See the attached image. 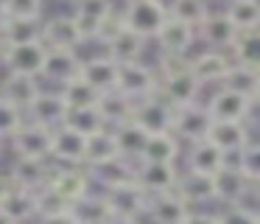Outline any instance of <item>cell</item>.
I'll return each mask as SVG.
<instances>
[{
	"mask_svg": "<svg viewBox=\"0 0 260 224\" xmlns=\"http://www.w3.org/2000/svg\"><path fill=\"white\" fill-rule=\"evenodd\" d=\"M45 53H48V48L42 45V39L25 42V45H6L3 67H6L9 73H17V76L40 78L42 65H45Z\"/></svg>",
	"mask_w": 260,
	"mask_h": 224,
	"instance_id": "cell-4",
	"label": "cell"
},
{
	"mask_svg": "<svg viewBox=\"0 0 260 224\" xmlns=\"http://www.w3.org/2000/svg\"><path fill=\"white\" fill-rule=\"evenodd\" d=\"M254 185H249L246 179L241 177L232 168H221L218 174H213V202H221V205H243L249 193H252Z\"/></svg>",
	"mask_w": 260,
	"mask_h": 224,
	"instance_id": "cell-17",
	"label": "cell"
},
{
	"mask_svg": "<svg viewBox=\"0 0 260 224\" xmlns=\"http://www.w3.org/2000/svg\"><path fill=\"white\" fill-rule=\"evenodd\" d=\"M9 17H42L45 0H0Z\"/></svg>",
	"mask_w": 260,
	"mask_h": 224,
	"instance_id": "cell-46",
	"label": "cell"
},
{
	"mask_svg": "<svg viewBox=\"0 0 260 224\" xmlns=\"http://www.w3.org/2000/svg\"><path fill=\"white\" fill-rule=\"evenodd\" d=\"M112 137H115V143H118L120 157L137 162V160H140V151H143V146H146L148 134L143 132L135 121H126V123H120V126L112 129Z\"/></svg>",
	"mask_w": 260,
	"mask_h": 224,
	"instance_id": "cell-34",
	"label": "cell"
},
{
	"mask_svg": "<svg viewBox=\"0 0 260 224\" xmlns=\"http://www.w3.org/2000/svg\"><path fill=\"white\" fill-rule=\"evenodd\" d=\"M176 165H165V162H135V182L146 190L148 196L151 193H165V190H174L176 185Z\"/></svg>",
	"mask_w": 260,
	"mask_h": 224,
	"instance_id": "cell-13",
	"label": "cell"
},
{
	"mask_svg": "<svg viewBox=\"0 0 260 224\" xmlns=\"http://www.w3.org/2000/svg\"><path fill=\"white\" fill-rule=\"evenodd\" d=\"M0 224H14V221H9V218L3 216V213H0Z\"/></svg>",
	"mask_w": 260,
	"mask_h": 224,
	"instance_id": "cell-53",
	"label": "cell"
},
{
	"mask_svg": "<svg viewBox=\"0 0 260 224\" xmlns=\"http://www.w3.org/2000/svg\"><path fill=\"white\" fill-rule=\"evenodd\" d=\"M64 3H73V0H64Z\"/></svg>",
	"mask_w": 260,
	"mask_h": 224,
	"instance_id": "cell-55",
	"label": "cell"
},
{
	"mask_svg": "<svg viewBox=\"0 0 260 224\" xmlns=\"http://www.w3.org/2000/svg\"><path fill=\"white\" fill-rule=\"evenodd\" d=\"M34 210H37V218H40V216H53V213H64V210H68V202H64L53 188L42 185L40 190H34Z\"/></svg>",
	"mask_w": 260,
	"mask_h": 224,
	"instance_id": "cell-42",
	"label": "cell"
},
{
	"mask_svg": "<svg viewBox=\"0 0 260 224\" xmlns=\"http://www.w3.org/2000/svg\"><path fill=\"white\" fill-rule=\"evenodd\" d=\"M42 37V17H9L6 28L0 34L3 45H25Z\"/></svg>",
	"mask_w": 260,
	"mask_h": 224,
	"instance_id": "cell-33",
	"label": "cell"
},
{
	"mask_svg": "<svg viewBox=\"0 0 260 224\" xmlns=\"http://www.w3.org/2000/svg\"><path fill=\"white\" fill-rule=\"evenodd\" d=\"M115 76H118V65L104 56H92V59H81L79 67V78H84L95 93H107V90H115Z\"/></svg>",
	"mask_w": 260,
	"mask_h": 224,
	"instance_id": "cell-24",
	"label": "cell"
},
{
	"mask_svg": "<svg viewBox=\"0 0 260 224\" xmlns=\"http://www.w3.org/2000/svg\"><path fill=\"white\" fill-rule=\"evenodd\" d=\"M0 213L14 224H25L31 218H37V210H34V193L31 190H23V188H9V193L0 199Z\"/></svg>",
	"mask_w": 260,
	"mask_h": 224,
	"instance_id": "cell-30",
	"label": "cell"
},
{
	"mask_svg": "<svg viewBox=\"0 0 260 224\" xmlns=\"http://www.w3.org/2000/svg\"><path fill=\"white\" fill-rule=\"evenodd\" d=\"M115 157H120V151H118V143H115V137H112V129H101V132H95V134L87 137L84 168L101 165V162L115 160Z\"/></svg>",
	"mask_w": 260,
	"mask_h": 224,
	"instance_id": "cell-35",
	"label": "cell"
},
{
	"mask_svg": "<svg viewBox=\"0 0 260 224\" xmlns=\"http://www.w3.org/2000/svg\"><path fill=\"white\" fill-rule=\"evenodd\" d=\"M107 56L115 62V65H126V62H140L143 53H146V39H140L137 34H132L129 28H120L112 37L107 39Z\"/></svg>",
	"mask_w": 260,
	"mask_h": 224,
	"instance_id": "cell-23",
	"label": "cell"
},
{
	"mask_svg": "<svg viewBox=\"0 0 260 224\" xmlns=\"http://www.w3.org/2000/svg\"><path fill=\"white\" fill-rule=\"evenodd\" d=\"M59 95H62L68 109H87V106H95V101L101 93H95L84 78L76 76V78H70V81H64L62 87H59Z\"/></svg>",
	"mask_w": 260,
	"mask_h": 224,
	"instance_id": "cell-38",
	"label": "cell"
},
{
	"mask_svg": "<svg viewBox=\"0 0 260 224\" xmlns=\"http://www.w3.org/2000/svg\"><path fill=\"white\" fill-rule=\"evenodd\" d=\"M109 224H140V221H137V218H126V216H112Z\"/></svg>",
	"mask_w": 260,
	"mask_h": 224,
	"instance_id": "cell-50",
	"label": "cell"
},
{
	"mask_svg": "<svg viewBox=\"0 0 260 224\" xmlns=\"http://www.w3.org/2000/svg\"><path fill=\"white\" fill-rule=\"evenodd\" d=\"M40 39L45 48H62V50H79V45H81L73 14H56L51 20H42Z\"/></svg>",
	"mask_w": 260,
	"mask_h": 224,
	"instance_id": "cell-14",
	"label": "cell"
},
{
	"mask_svg": "<svg viewBox=\"0 0 260 224\" xmlns=\"http://www.w3.org/2000/svg\"><path fill=\"white\" fill-rule=\"evenodd\" d=\"M132 109H135V101H129L118 90H107L95 101V112L101 115L104 126H112V129L126 123V121H132Z\"/></svg>",
	"mask_w": 260,
	"mask_h": 224,
	"instance_id": "cell-27",
	"label": "cell"
},
{
	"mask_svg": "<svg viewBox=\"0 0 260 224\" xmlns=\"http://www.w3.org/2000/svg\"><path fill=\"white\" fill-rule=\"evenodd\" d=\"M64 112H68V106H64L59 90H40L37 98L31 101V106L25 109V115H28V121L40 123L45 129H56L62 126Z\"/></svg>",
	"mask_w": 260,
	"mask_h": 224,
	"instance_id": "cell-15",
	"label": "cell"
},
{
	"mask_svg": "<svg viewBox=\"0 0 260 224\" xmlns=\"http://www.w3.org/2000/svg\"><path fill=\"white\" fill-rule=\"evenodd\" d=\"M224 14L235 25V31H257V25H260V3L257 0H226Z\"/></svg>",
	"mask_w": 260,
	"mask_h": 224,
	"instance_id": "cell-36",
	"label": "cell"
},
{
	"mask_svg": "<svg viewBox=\"0 0 260 224\" xmlns=\"http://www.w3.org/2000/svg\"><path fill=\"white\" fill-rule=\"evenodd\" d=\"M215 224H260V216L246 205H230L215 216Z\"/></svg>",
	"mask_w": 260,
	"mask_h": 224,
	"instance_id": "cell-45",
	"label": "cell"
},
{
	"mask_svg": "<svg viewBox=\"0 0 260 224\" xmlns=\"http://www.w3.org/2000/svg\"><path fill=\"white\" fill-rule=\"evenodd\" d=\"M143 162H165V165H176L179 160V140L174 137L171 132L165 134H148L146 146L140 151Z\"/></svg>",
	"mask_w": 260,
	"mask_h": 224,
	"instance_id": "cell-32",
	"label": "cell"
},
{
	"mask_svg": "<svg viewBox=\"0 0 260 224\" xmlns=\"http://www.w3.org/2000/svg\"><path fill=\"white\" fill-rule=\"evenodd\" d=\"M84 171L90 177V182H98L104 190H112L118 185L135 179V162L126 160V157H115V160H107L101 165H90Z\"/></svg>",
	"mask_w": 260,
	"mask_h": 224,
	"instance_id": "cell-22",
	"label": "cell"
},
{
	"mask_svg": "<svg viewBox=\"0 0 260 224\" xmlns=\"http://www.w3.org/2000/svg\"><path fill=\"white\" fill-rule=\"evenodd\" d=\"M51 160H31V157H17L9 171V182L14 188L23 190H40L42 185H48V177H51Z\"/></svg>",
	"mask_w": 260,
	"mask_h": 224,
	"instance_id": "cell-16",
	"label": "cell"
},
{
	"mask_svg": "<svg viewBox=\"0 0 260 224\" xmlns=\"http://www.w3.org/2000/svg\"><path fill=\"white\" fill-rule=\"evenodd\" d=\"M40 78H28V76H17V73H6V78L0 81V98L9 101L17 109H28L31 101L40 93Z\"/></svg>",
	"mask_w": 260,
	"mask_h": 224,
	"instance_id": "cell-25",
	"label": "cell"
},
{
	"mask_svg": "<svg viewBox=\"0 0 260 224\" xmlns=\"http://www.w3.org/2000/svg\"><path fill=\"white\" fill-rule=\"evenodd\" d=\"M126 3H135V0H126Z\"/></svg>",
	"mask_w": 260,
	"mask_h": 224,
	"instance_id": "cell-54",
	"label": "cell"
},
{
	"mask_svg": "<svg viewBox=\"0 0 260 224\" xmlns=\"http://www.w3.org/2000/svg\"><path fill=\"white\" fill-rule=\"evenodd\" d=\"M174 190L187 202V205H207L213 202V177L207 174H196V171H185L176 177Z\"/></svg>",
	"mask_w": 260,
	"mask_h": 224,
	"instance_id": "cell-28",
	"label": "cell"
},
{
	"mask_svg": "<svg viewBox=\"0 0 260 224\" xmlns=\"http://www.w3.org/2000/svg\"><path fill=\"white\" fill-rule=\"evenodd\" d=\"M79 67H81V56L76 50H62V48H48L45 53V65H42V76L48 81L59 84L62 87L64 81L79 76Z\"/></svg>",
	"mask_w": 260,
	"mask_h": 224,
	"instance_id": "cell-18",
	"label": "cell"
},
{
	"mask_svg": "<svg viewBox=\"0 0 260 224\" xmlns=\"http://www.w3.org/2000/svg\"><path fill=\"white\" fill-rule=\"evenodd\" d=\"M123 17V25L129 28L132 34H137L140 39H154L157 31L162 28L165 17H168V9H165L159 0H135V3H126V9L120 11Z\"/></svg>",
	"mask_w": 260,
	"mask_h": 224,
	"instance_id": "cell-1",
	"label": "cell"
},
{
	"mask_svg": "<svg viewBox=\"0 0 260 224\" xmlns=\"http://www.w3.org/2000/svg\"><path fill=\"white\" fill-rule=\"evenodd\" d=\"M87 137L68 126H56L51 137V162L53 165H76L84 168Z\"/></svg>",
	"mask_w": 260,
	"mask_h": 224,
	"instance_id": "cell-8",
	"label": "cell"
},
{
	"mask_svg": "<svg viewBox=\"0 0 260 224\" xmlns=\"http://www.w3.org/2000/svg\"><path fill=\"white\" fill-rule=\"evenodd\" d=\"M221 87L232 90V93L243 95V98H249V101H257L260 73H257V67H246V65L230 62V70L224 73V78H221Z\"/></svg>",
	"mask_w": 260,
	"mask_h": 224,
	"instance_id": "cell-29",
	"label": "cell"
},
{
	"mask_svg": "<svg viewBox=\"0 0 260 224\" xmlns=\"http://www.w3.org/2000/svg\"><path fill=\"white\" fill-rule=\"evenodd\" d=\"M157 45L162 50V56H187L196 42V31L185 22L174 20V17H165L162 28L157 31Z\"/></svg>",
	"mask_w": 260,
	"mask_h": 224,
	"instance_id": "cell-12",
	"label": "cell"
},
{
	"mask_svg": "<svg viewBox=\"0 0 260 224\" xmlns=\"http://www.w3.org/2000/svg\"><path fill=\"white\" fill-rule=\"evenodd\" d=\"M182 224H215V216H210V213H196V210H190L185 216V221Z\"/></svg>",
	"mask_w": 260,
	"mask_h": 224,
	"instance_id": "cell-48",
	"label": "cell"
},
{
	"mask_svg": "<svg viewBox=\"0 0 260 224\" xmlns=\"http://www.w3.org/2000/svg\"><path fill=\"white\" fill-rule=\"evenodd\" d=\"M235 25L226 20L224 11H210L204 22L196 28V37L210 45V50H230L232 39H235Z\"/></svg>",
	"mask_w": 260,
	"mask_h": 224,
	"instance_id": "cell-21",
	"label": "cell"
},
{
	"mask_svg": "<svg viewBox=\"0 0 260 224\" xmlns=\"http://www.w3.org/2000/svg\"><path fill=\"white\" fill-rule=\"evenodd\" d=\"M73 14L79 17H90V20H98L101 22L104 17H109L115 11V3L112 0H73Z\"/></svg>",
	"mask_w": 260,
	"mask_h": 224,
	"instance_id": "cell-44",
	"label": "cell"
},
{
	"mask_svg": "<svg viewBox=\"0 0 260 224\" xmlns=\"http://www.w3.org/2000/svg\"><path fill=\"white\" fill-rule=\"evenodd\" d=\"M187 70L202 87L204 84H221L224 73L230 70V56L224 50H204L187 62Z\"/></svg>",
	"mask_w": 260,
	"mask_h": 224,
	"instance_id": "cell-19",
	"label": "cell"
},
{
	"mask_svg": "<svg viewBox=\"0 0 260 224\" xmlns=\"http://www.w3.org/2000/svg\"><path fill=\"white\" fill-rule=\"evenodd\" d=\"M6 22H9V14H6V9H3V3H0V34H3Z\"/></svg>",
	"mask_w": 260,
	"mask_h": 224,
	"instance_id": "cell-51",
	"label": "cell"
},
{
	"mask_svg": "<svg viewBox=\"0 0 260 224\" xmlns=\"http://www.w3.org/2000/svg\"><path fill=\"white\" fill-rule=\"evenodd\" d=\"M48 188H53L64 202H76L84 193H90V177H87L84 168L76 165H53L51 177H48Z\"/></svg>",
	"mask_w": 260,
	"mask_h": 224,
	"instance_id": "cell-11",
	"label": "cell"
},
{
	"mask_svg": "<svg viewBox=\"0 0 260 224\" xmlns=\"http://www.w3.org/2000/svg\"><path fill=\"white\" fill-rule=\"evenodd\" d=\"M115 90L123 93L129 101H143L157 95V70L143 62H126L118 65V76H115Z\"/></svg>",
	"mask_w": 260,
	"mask_h": 224,
	"instance_id": "cell-2",
	"label": "cell"
},
{
	"mask_svg": "<svg viewBox=\"0 0 260 224\" xmlns=\"http://www.w3.org/2000/svg\"><path fill=\"white\" fill-rule=\"evenodd\" d=\"M207 140H210L213 146H218L221 151H238V149H243L249 140H254V134H252V129H249V123L213 121Z\"/></svg>",
	"mask_w": 260,
	"mask_h": 224,
	"instance_id": "cell-26",
	"label": "cell"
},
{
	"mask_svg": "<svg viewBox=\"0 0 260 224\" xmlns=\"http://www.w3.org/2000/svg\"><path fill=\"white\" fill-rule=\"evenodd\" d=\"M68 213L76 224H109V218L115 216L104 193H84L81 199L70 202Z\"/></svg>",
	"mask_w": 260,
	"mask_h": 224,
	"instance_id": "cell-20",
	"label": "cell"
},
{
	"mask_svg": "<svg viewBox=\"0 0 260 224\" xmlns=\"http://www.w3.org/2000/svg\"><path fill=\"white\" fill-rule=\"evenodd\" d=\"M3 53H6V45H3V39H0V65H3Z\"/></svg>",
	"mask_w": 260,
	"mask_h": 224,
	"instance_id": "cell-52",
	"label": "cell"
},
{
	"mask_svg": "<svg viewBox=\"0 0 260 224\" xmlns=\"http://www.w3.org/2000/svg\"><path fill=\"white\" fill-rule=\"evenodd\" d=\"M37 224H76L73 218H70V213H53V216H40V221Z\"/></svg>",
	"mask_w": 260,
	"mask_h": 224,
	"instance_id": "cell-47",
	"label": "cell"
},
{
	"mask_svg": "<svg viewBox=\"0 0 260 224\" xmlns=\"http://www.w3.org/2000/svg\"><path fill=\"white\" fill-rule=\"evenodd\" d=\"M9 188H12V182H9V177L6 174H0V199L9 193Z\"/></svg>",
	"mask_w": 260,
	"mask_h": 224,
	"instance_id": "cell-49",
	"label": "cell"
},
{
	"mask_svg": "<svg viewBox=\"0 0 260 224\" xmlns=\"http://www.w3.org/2000/svg\"><path fill=\"white\" fill-rule=\"evenodd\" d=\"M23 121H25V112L23 109H17V106H12L9 101L0 98V140L12 137V134L23 126Z\"/></svg>",
	"mask_w": 260,
	"mask_h": 224,
	"instance_id": "cell-43",
	"label": "cell"
},
{
	"mask_svg": "<svg viewBox=\"0 0 260 224\" xmlns=\"http://www.w3.org/2000/svg\"><path fill=\"white\" fill-rule=\"evenodd\" d=\"M230 53L235 65H246V67H260V37L257 31H238L235 39L230 45Z\"/></svg>",
	"mask_w": 260,
	"mask_h": 224,
	"instance_id": "cell-37",
	"label": "cell"
},
{
	"mask_svg": "<svg viewBox=\"0 0 260 224\" xmlns=\"http://www.w3.org/2000/svg\"><path fill=\"white\" fill-rule=\"evenodd\" d=\"M132 121H135L146 134H165V132H171L174 106H168L159 95H151V98H143L135 104Z\"/></svg>",
	"mask_w": 260,
	"mask_h": 224,
	"instance_id": "cell-6",
	"label": "cell"
},
{
	"mask_svg": "<svg viewBox=\"0 0 260 224\" xmlns=\"http://www.w3.org/2000/svg\"><path fill=\"white\" fill-rule=\"evenodd\" d=\"M224 165V151L218 146H213L210 140H199V143H190V154H187V171H196V174H213L221 171Z\"/></svg>",
	"mask_w": 260,
	"mask_h": 224,
	"instance_id": "cell-31",
	"label": "cell"
},
{
	"mask_svg": "<svg viewBox=\"0 0 260 224\" xmlns=\"http://www.w3.org/2000/svg\"><path fill=\"white\" fill-rule=\"evenodd\" d=\"M62 126L73 129V132L84 134V137H90V134L107 129V126H104V121H101V115L95 112V106H87V109H68V112H64Z\"/></svg>",
	"mask_w": 260,
	"mask_h": 224,
	"instance_id": "cell-40",
	"label": "cell"
},
{
	"mask_svg": "<svg viewBox=\"0 0 260 224\" xmlns=\"http://www.w3.org/2000/svg\"><path fill=\"white\" fill-rule=\"evenodd\" d=\"M207 14H210L207 0H171L168 3V17H174V20L190 25L193 31L202 25Z\"/></svg>",
	"mask_w": 260,
	"mask_h": 224,
	"instance_id": "cell-39",
	"label": "cell"
},
{
	"mask_svg": "<svg viewBox=\"0 0 260 224\" xmlns=\"http://www.w3.org/2000/svg\"><path fill=\"white\" fill-rule=\"evenodd\" d=\"M254 104L257 101H249L243 95L232 93V90H224L221 87L218 93L210 98L207 104V112L213 121H230V123H249L254 115Z\"/></svg>",
	"mask_w": 260,
	"mask_h": 224,
	"instance_id": "cell-7",
	"label": "cell"
},
{
	"mask_svg": "<svg viewBox=\"0 0 260 224\" xmlns=\"http://www.w3.org/2000/svg\"><path fill=\"white\" fill-rule=\"evenodd\" d=\"M190 210L193 207L187 205L176 190H165V193L148 196V205H146V213H143V216H148L154 224H182Z\"/></svg>",
	"mask_w": 260,
	"mask_h": 224,
	"instance_id": "cell-10",
	"label": "cell"
},
{
	"mask_svg": "<svg viewBox=\"0 0 260 224\" xmlns=\"http://www.w3.org/2000/svg\"><path fill=\"white\" fill-rule=\"evenodd\" d=\"M238 174H241L249 185H257V179H260V149H257V140H249V143L238 151Z\"/></svg>",
	"mask_w": 260,
	"mask_h": 224,
	"instance_id": "cell-41",
	"label": "cell"
},
{
	"mask_svg": "<svg viewBox=\"0 0 260 224\" xmlns=\"http://www.w3.org/2000/svg\"><path fill=\"white\" fill-rule=\"evenodd\" d=\"M104 196H107L115 216H126V218H140L146 213V205H148V193L135 179H129V182L118 185L112 190H104Z\"/></svg>",
	"mask_w": 260,
	"mask_h": 224,
	"instance_id": "cell-9",
	"label": "cell"
},
{
	"mask_svg": "<svg viewBox=\"0 0 260 224\" xmlns=\"http://www.w3.org/2000/svg\"><path fill=\"white\" fill-rule=\"evenodd\" d=\"M51 137H53V129H45L34 121H23V126L12 134V149L17 157L51 160Z\"/></svg>",
	"mask_w": 260,
	"mask_h": 224,
	"instance_id": "cell-5",
	"label": "cell"
},
{
	"mask_svg": "<svg viewBox=\"0 0 260 224\" xmlns=\"http://www.w3.org/2000/svg\"><path fill=\"white\" fill-rule=\"evenodd\" d=\"M210 126H213V118H210L207 106L196 104H187L174 109V121H171V134L176 140H187V143H199V140H207Z\"/></svg>",
	"mask_w": 260,
	"mask_h": 224,
	"instance_id": "cell-3",
	"label": "cell"
}]
</instances>
